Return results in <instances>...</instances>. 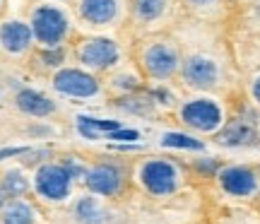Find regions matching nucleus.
I'll use <instances>...</instances> for the list:
<instances>
[{
  "label": "nucleus",
  "instance_id": "nucleus-15",
  "mask_svg": "<svg viewBox=\"0 0 260 224\" xmlns=\"http://www.w3.org/2000/svg\"><path fill=\"white\" fill-rule=\"evenodd\" d=\"M15 106H17L22 113H27L31 118H46L56 111V104L51 102L48 97L34 92V89H22L15 97Z\"/></svg>",
  "mask_w": 260,
  "mask_h": 224
},
{
  "label": "nucleus",
  "instance_id": "nucleus-16",
  "mask_svg": "<svg viewBox=\"0 0 260 224\" xmlns=\"http://www.w3.org/2000/svg\"><path fill=\"white\" fill-rule=\"evenodd\" d=\"M0 183L5 188L8 198H27L31 193V174L22 167H8L0 171Z\"/></svg>",
  "mask_w": 260,
  "mask_h": 224
},
{
  "label": "nucleus",
  "instance_id": "nucleus-2",
  "mask_svg": "<svg viewBox=\"0 0 260 224\" xmlns=\"http://www.w3.org/2000/svg\"><path fill=\"white\" fill-rule=\"evenodd\" d=\"M73 183L75 174L68 164L44 162L31 174V196L48 205H63L73 193Z\"/></svg>",
  "mask_w": 260,
  "mask_h": 224
},
{
  "label": "nucleus",
  "instance_id": "nucleus-12",
  "mask_svg": "<svg viewBox=\"0 0 260 224\" xmlns=\"http://www.w3.org/2000/svg\"><path fill=\"white\" fill-rule=\"evenodd\" d=\"M73 217L77 224H111V212L104 205L102 196H82L75 200Z\"/></svg>",
  "mask_w": 260,
  "mask_h": 224
},
{
  "label": "nucleus",
  "instance_id": "nucleus-18",
  "mask_svg": "<svg viewBox=\"0 0 260 224\" xmlns=\"http://www.w3.org/2000/svg\"><path fill=\"white\" fill-rule=\"evenodd\" d=\"M253 138H255L253 125H248L246 121H234L219 133L222 145H248V142H253Z\"/></svg>",
  "mask_w": 260,
  "mask_h": 224
},
{
  "label": "nucleus",
  "instance_id": "nucleus-23",
  "mask_svg": "<svg viewBox=\"0 0 260 224\" xmlns=\"http://www.w3.org/2000/svg\"><path fill=\"white\" fill-rule=\"evenodd\" d=\"M58 3H68V0H58Z\"/></svg>",
  "mask_w": 260,
  "mask_h": 224
},
{
  "label": "nucleus",
  "instance_id": "nucleus-17",
  "mask_svg": "<svg viewBox=\"0 0 260 224\" xmlns=\"http://www.w3.org/2000/svg\"><path fill=\"white\" fill-rule=\"evenodd\" d=\"M169 0H133V17L140 24H154L167 15Z\"/></svg>",
  "mask_w": 260,
  "mask_h": 224
},
{
  "label": "nucleus",
  "instance_id": "nucleus-24",
  "mask_svg": "<svg viewBox=\"0 0 260 224\" xmlns=\"http://www.w3.org/2000/svg\"><path fill=\"white\" fill-rule=\"evenodd\" d=\"M0 8H3V0H0Z\"/></svg>",
  "mask_w": 260,
  "mask_h": 224
},
{
  "label": "nucleus",
  "instance_id": "nucleus-20",
  "mask_svg": "<svg viewBox=\"0 0 260 224\" xmlns=\"http://www.w3.org/2000/svg\"><path fill=\"white\" fill-rule=\"evenodd\" d=\"M190 5H195V8H207V5H212L214 0H188Z\"/></svg>",
  "mask_w": 260,
  "mask_h": 224
},
{
  "label": "nucleus",
  "instance_id": "nucleus-13",
  "mask_svg": "<svg viewBox=\"0 0 260 224\" xmlns=\"http://www.w3.org/2000/svg\"><path fill=\"white\" fill-rule=\"evenodd\" d=\"M219 181H222V188L232 196L246 198L253 196L258 190V176L253 174L251 169H241V167H232L219 174Z\"/></svg>",
  "mask_w": 260,
  "mask_h": 224
},
{
  "label": "nucleus",
  "instance_id": "nucleus-5",
  "mask_svg": "<svg viewBox=\"0 0 260 224\" xmlns=\"http://www.w3.org/2000/svg\"><path fill=\"white\" fill-rule=\"evenodd\" d=\"M77 22H82L89 29H111L118 27V22L125 15V3L123 0H77L75 5Z\"/></svg>",
  "mask_w": 260,
  "mask_h": 224
},
{
  "label": "nucleus",
  "instance_id": "nucleus-6",
  "mask_svg": "<svg viewBox=\"0 0 260 224\" xmlns=\"http://www.w3.org/2000/svg\"><path fill=\"white\" fill-rule=\"evenodd\" d=\"M178 178L181 174H178L176 164H171L167 159H145L138 169V181L152 196L174 193L178 186Z\"/></svg>",
  "mask_w": 260,
  "mask_h": 224
},
{
  "label": "nucleus",
  "instance_id": "nucleus-10",
  "mask_svg": "<svg viewBox=\"0 0 260 224\" xmlns=\"http://www.w3.org/2000/svg\"><path fill=\"white\" fill-rule=\"evenodd\" d=\"M181 118L186 125L195 128V131L203 133H212L219 123H222V111L214 102H207V99H195V102H188L183 109H181Z\"/></svg>",
  "mask_w": 260,
  "mask_h": 224
},
{
  "label": "nucleus",
  "instance_id": "nucleus-3",
  "mask_svg": "<svg viewBox=\"0 0 260 224\" xmlns=\"http://www.w3.org/2000/svg\"><path fill=\"white\" fill-rule=\"evenodd\" d=\"M121 46L104 37H92L84 39L82 44H77L75 48V58L77 66L89 70V73H106L121 63Z\"/></svg>",
  "mask_w": 260,
  "mask_h": 224
},
{
  "label": "nucleus",
  "instance_id": "nucleus-8",
  "mask_svg": "<svg viewBox=\"0 0 260 224\" xmlns=\"http://www.w3.org/2000/svg\"><path fill=\"white\" fill-rule=\"evenodd\" d=\"M142 66L147 70V75L164 80L169 75H174L178 70V51L169 41H154L145 48L142 53Z\"/></svg>",
  "mask_w": 260,
  "mask_h": 224
},
{
  "label": "nucleus",
  "instance_id": "nucleus-1",
  "mask_svg": "<svg viewBox=\"0 0 260 224\" xmlns=\"http://www.w3.org/2000/svg\"><path fill=\"white\" fill-rule=\"evenodd\" d=\"M29 27L39 48H65L73 34V17L58 0H44L29 10Z\"/></svg>",
  "mask_w": 260,
  "mask_h": 224
},
{
  "label": "nucleus",
  "instance_id": "nucleus-19",
  "mask_svg": "<svg viewBox=\"0 0 260 224\" xmlns=\"http://www.w3.org/2000/svg\"><path fill=\"white\" fill-rule=\"evenodd\" d=\"M167 145H181V147H200V142L183 138V135H167Z\"/></svg>",
  "mask_w": 260,
  "mask_h": 224
},
{
  "label": "nucleus",
  "instance_id": "nucleus-9",
  "mask_svg": "<svg viewBox=\"0 0 260 224\" xmlns=\"http://www.w3.org/2000/svg\"><path fill=\"white\" fill-rule=\"evenodd\" d=\"M123 181H125V176H123L121 167H116V164H96L84 176L87 188L92 190L94 196H102V198L118 196L123 188Z\"/></svg>",
  "mask_w": 260,
  "mask_h": 224
},
{
  "label": "nucleus",
  "instance_id": "nucleus-22",
  "mask_svg": "<svg viewBox=\"0 0 260 224\" xmlns=\"http://www.w3.org/2000/svg\"><path fill=\"white\" fill-rule=\"evenodd\" d=\"M253 94H255V99L260 102V77L255 80V84H253Z\"/></svg>",
  "mask_w": 260,
  "mask_h": 224
},
{
  "label": "nucleus",
  "instance_id": "nucleus-14",
  "mask_svg": "<svg viewBox=\"0 0 260 224\" xmlns=\"http://www.w3.org/2000/svg\"><path fill=\"white\" fill-rule=\"evenodd\" d=\"M0 224H39V210L31 198H8L0 210Z\"/></svg>",
  "mask_w": 260,
  "mask_h": 224
},
{
  "label": "nucleus",
  "instance_id": "nucleus-21",
  "mask_svg": "<svg viewBox=\"0 0 260 224\" xmlns=\"http://www.w3.org/2000/svg\"><path fill=\"white\" fill-rule=\"evenodd\" d=\"M5 203H8V193H5V188H3V183H0V210H3Z\"/></svg>",
  "mask_w": 260,
  "mask_h": 224
},
{
  "label": "nucleus",
  "instance_id": "nucleus-4",
  "mask_svg": "<svg viewBox=\"0 0 260 224\" xmlns=\"http://www.w3.org/2000/svg\"><path fill=\"white\" fill-rule=\"evenodd\" d=\"M51 87L60 97L80 99V102L102 97V87L96 82L94 73L84 70V68H65V66L58 68L56 73H53V77H51Z\"/></svg>",
  "mask_w": 260,
  "mask_h": 224
},
{
  "label": "nucleus",
  "instance_id": "nucleus-7",
  "mask_svg": "<svg viewBox=\"0 0 260 224\" xmlns=\"http://www.w3.org/2000/svg\"><path fill=\"white\" fill-rule=\"evenodd\" d=\"M34 46L37 44L29 22L17 17L0 19V53L5 58H24Z\"/></svg>",
  "mask_w": 260,
  "mask_h": 224
},
{
  "label": "nucleus",
  "instance_id": "nucleus-11",
  "mask_svg": "<svg viewBox=\"0 0 260 224\" xmlns=\"http://www.w3.org/2000/svg\"><path fill=\"white\" fill-rule=\"evenodd\" d=\"M183 80L188 87L195 89H210L219 80V68L214 60L205 56H193L183 63Z\"/></svg>",
  "mask_w": 260,
  "mask_h": 224
}]
</instances>
